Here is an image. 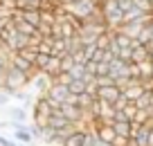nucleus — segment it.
Wrapping results in <instances>:
<instances>
[{
	"label": "nucleus",
	"instance_id": "11",
	"mask_svg": "<svg viewBox=\"0 0 153 146\" xmlns=\"http://www.w3.org/2000/svg\"><path fill=\"white\" fill-rule=\"evenodd\" d=\"M133 106L137 110H149V108H151V90H144L137 99L133 101Z\"/></svg>",
	"mask_w": 153,
	"mask_h": 146
},
{
	"label": "nucleus",
	"instance_id": "12",
	"mask_svg": "<svg viewBox=\"0 0 153 146\" xmlns=\"http://www.w3.org/2000/svg\"><path fill=\"white\" fill-rule=\"evenodd\" d=\"M142 92H144V85H142V83H133V85H131V88H126V90H124V92H122V94H124L126 99H128L131 104H133V101L137 99V97H140V94H142Z\"/></svg>",
	"mask_w": 153,
	"mask_h": 146
},
{
	"label": "nucleus",
	"instance_id": "26",
	"mask_svg": "<svg viewBox=\"0 0 153 146\" xmlns=\"http://www.w3.org/2000/svg\"><path fill=\"white\" fill-rule=\"evenodd\" d=\"M0 52H5V47H2V45H0Z\"/></svg>",
	"mask_w": 153,
	"mask_h": 146
},
{
	"label": "nucleus",
	"instance_id": "15",
	"mask_svg": "<svg viewBox=\"0 0 153 146\" xmlns=\"http://www.w3.org/2000/svg\"><path fill=\"white\" fill-rule=\"evenodd\" d=\"M68 92L74 94V97L83 94L86 92V81H70V83H68Z\"/></svg>",
	"mask_w": 153,
	"mask_h": 146
},
{
	"label": "nucleus",
	"instance_id": "5",
	"mask_svg": "<svg viewBox=\"0 0 153 146\" xmlns=\"http://www.w3.org/2000/svg\"><path fill=\"white\" fill-rule=\"evenodd\" d=\"M144 61H149V50L144 45H140L137 41H131V63L140 65Z\"/></svg>",
	"mask_w": 153,
	"mask_h": 146
},
{
	"label": "nucleus",
	"instance_id": "4",
	"mask_svg": "<svg viewBox=\"0 0 153 146\" xmlns=\"http://www.w3.org/2000/svg\"><path fill=\"white\" fill-rule=\"evenodd\" d=\"M120 90L115 88V85H110V88H97V92H95V99H99V101H104V104H108V106H113L115 101L120 99Z\"/></svg>",
	"mask_w": 153,
	"mask_h": 146
},
{
	"label": "nucleus",
	"instance_id": "23",
	"mask_svg": "<svg viewBox=\"0 0 153 146\" xmlns=\"http://www.w3.org/2000/svg\"><path fill=\"white\" fill-rule=\"evenodd\" d=\"M5 76H7V67H2V70H0V88L5 85Z\"/></svg>",
	"mask_w": 153,
	"mask_h": 146
},
{
	"label": "nucleus",
	"instance_id": "13",
	"mask_svg": "<svg viewBox=\"0 0 153 146\" xmlns=\"http://www.w3.org/2000/svg\"><path fill=\"white\" fill-rule=\"evenodd\" d=\"M86 135L88 133H83V130H76L74 135H70L65 142H63L61 146H83V142H86Z\"/></svg>",
	"mask_w": 153,
	"mask_h": 146
},
{
	"label": "nucleus",
	"instance_id": "17",
	"mask_svg": "<svg viewBox=\"0 0 153 146\" xmlns=\"http://www.w3.org/2000/svg\"><path fill=\"white\" fill-rule=\"evenodd\" d=\"M95 47H97V50H108V47H110V32H104L101 36H97Z\"/></svg>",
	"mask_w": 153,
	"mask_h": 146
},
{
	"label": "nucleus",
	"instance_id": "8",
	"mask_svg": "<svg viewBox=\"0 0 153 146\" xmlns=\"http://www.w3.org/2000/svg\"><path fill=\"white\" fill-rule=\"evenodd\" d=\"M48 126L54 128V130H61V128L70 126V122H68V119L61 115V110H54V113L50 115V119H48Z\"/></svg>",
	"mask_w": 153,
	"mask_h": 146
},
{
	"label": "nucleus",
	"instance_id": "20",
	"mask_svg": "<svg viewBox=\"0 0 153 146\" xmlns=\"http://www.w3.org/2000/svg\"><path fill=\"white\" fill-rule=\"evenodd\" d=\"M128 104H131V101L126 99L124 94H120V99H117V101H115V104H113V110H124V108H126V106H128Z\"/></svg>",
	"mask_w": 153,
	"mask_h": 146
},
{
	"label": "nucleus",
	"instance_id": "19",
	"mask_svg": "<svg viewBox=\"0 0 153 146\" xmlns=\"http://www.w3.org/2000/svg\"><path fill=\"white\" fill-rule=\"evenodd\" d=\"M95 85L97 88H110V85H115V79L113 76H95Z\"/></svg>",
	"mask_w": 153,
	"mask_h": 146
},
{
	"label": "nucleus",
	"instance_id": "10",
	"mask_svg": "<svg viewBox=\"0 0 153 146\" xmlns=\"http://www.w3.org/2000/svg\"><path fill=\"white\" fill-rule=\"evenodd\" d=\"M11 97H14V99H18V101H20V106H23L25 110H27V108H32V106H34V97L27 92V90H18V92H14Z\"/></svg>",
	"mask_w": 153,
	"mask_h": 146
},
{
	"label": "nucleus",
	"instance_id": "24",
	"mask_svg": "<svg viewBox=\"0 0 153 146\" xmlns=\"http://www.w3.org/2000/svg\"><path fill=\"white\" fill-rule=\"evenodd\" d=\"M146 27H149V32H151V38H153V16L149 18V23H146Z\"/></svg>",
	"mask_w": 153,
	"mask_h": 146
},
{
	"label": "nucleus",
	"instance_id": "9",
	"mask_svg": "<svg viewBox=\"0 0 153 146\" xmlns=\"http://www.w3.org/2000/svg\"><path fill=\"white\" fill-rule=\"evenodd\" d=\"M110 126H113V133H115L117 137H124V139H131V124H128V122H122V124L113 122Z\"/></svg>",
	"mask_w": 153,
	"mask_h": 146
},
{
	"label": "nucleus",
	"instance_id": "2",
	"mask_svg": "<svg viewBox=\"0 0 153 146\" xmlns=\"http://www.w3.org/2000/svg\"><path fill=\"white\" fill-rule=\"evenodd\" d=\"M146 23H149V20H133V23H122L120 27L115 29V32H120V34H124L126 38L135 41V38H137V34H140V29H142Z\"/></svg>",
	"mask_w": 153,
	"mask_h": 146
},
{
	"label": "nucleus",
	"instance_id": "25",
	"mask_svg": "<svg viewBox=\"0 0 153 146\" xmlns=\"http://www.w3.org/2000/svg\"><path fill=\"white\" fill-rule=\"evenodd\" d=\"M149 146H153V128L149 130Z\"/></svg>",
	"mask_w": 153,
	"mask_h": 146
},
{
	"label": "nucleus",
	"instance_id": "18",
	"mask_svg": "<svg viewBox=\"0 0 153 146\" xmlns=\"http://www.w3.org/2000/svg\"><path fill=\"white\" fill-rule=\"evenodd\" d=\"M20 59H25L27 63H32L34 65V61H36V50L34 47H25V50H20V52H16Z\"/></svg>",
	"mask_w": 153,
	"mask_h": 146
},
{
	"label": "nucleus",
	"instance_id": "3",
	"mask_svg": "<svg viewBox=\"0 0 153 146\" xmlns=\"http://www.w3.org/2000/svg\"><path fill=\"white\" fill-rule=\"evenodd\" d=\"M29 83L36 88L38 94H45L50 90V85L54 83V79H52V76H48V74H43V72H34L32 79H29Z\"/></svg>",
	"mask_w": 153,
	"mask_h": 146
},
{
	"label": "nucleus",
	"instance_id": "22",
	"mask_svg": "<svg viewBox=\"0 0 153 146\" xmlns=\"http://www.w3.org/2000/svg\"><path fill=\"white\" fill-rule=\"evenodd\" d=\"M9 99H11L9 94H7V92H2V90H0V108H2V106H7V104H9Z\"/></svg>",
	"mask_w": 153,
	"mask_h": 146
},
{
	"label": "nucleus",
	"instance_id": "1",
	"mask_svg": "<svg viewBox=\"0 0 153 146\" xmlns=\"http://www.w3.org/2000/svg\"><path fill=\"white\" fill-rule=\"evenodd\" d=\"M29 85V76L25 74V72L16 70V67L7 65V76H5V85H2V92H7L11 97L14 92H18V90H25Z\"/></svg>",
	"mask_w": 153,
	"mask_h": 146
},
{
	"label": "nucleus",
	"instance_id": "14",
	"mask_svg": "<svg viewBox=\"0 0 153 146\" xmlns=\"http://www.w3.org/2000/svg\"><path fill=\"white\" fill-rule=\"evenodd\" d=\"M41 142H43L45 146H52L54 142H56V130L50 128V126H45L43 130H41Z\"/></svg>",
	"mask_w": 153,
	"mask_h": 146
},
{
	"label": "nucleus",
	"instance_id": "16",
	"mask_svg": "<svg viewBox=\"0 0 153 146\" xmlns=\"http://www.w3.org/2000/svg\"><path fill=\"white\" fill-rule=\"evenodd\" d=\"M59 65H61V72H63V74H68V72H70V67L74 65V59H72V54H63V56L59 59Z\"/></svg>",
	"mask_w": 153,
	"mask_h": 146
},
{
	"label": "nucleus",
	"instance_id": "7",
	"mask_svg": "<svg viewBox=\"0 0 153 146\" xmlns=\"http://www.w3.org/2000/svg\"><path fill=\"white\" fill-rule=\"evenodd\" d=\"M18 18L25 20L27 25H32L34 29L41 25V9H20L18 11Z\"/></svg>",
	"mask_w": 153,
	"mask_h": 146
},
{
	"label": "nucleus",
	"instance_id": "21",
	"mask_svg": "<svg viewBox=\"0 0 153 146\" xmlns=\"http://www.w3.org/2000/svg\"><path fill=\"white\" fill-rule=\"evenodd\" d=\"M122 113L126 115V119H128V122H133V117H135V113H137V108H135L133 104H128V106H126L124 110H122Z\"/></svg>",
	"mask_w": 153,
	"mask_h": 146
},
{
	"label": "nucleus",
	"instance_id": "6",
	"mask_svg": "<svg viewBox=\"0 0 153 146\" xmlns=\"http://www.w3.org/2000/svg\"><path fill=\"white\" fill-rule=\"evenodd\" d=\"M7 115H9V122H16V124H29V113L23 108V106H9Z\"/></svg>",
	"mask_w": 153,
	"mask_h": 146
}]
</instances>
